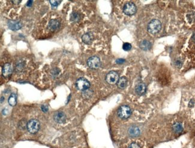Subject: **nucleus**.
Returning <instances> with one entry per match:
<instances>
[{
    "instance_id": "1",
    "label": "nucleus",
    "mask_w": 195,
    "mask_h": 148,
    "mask_svg": "<svg viewBox=\"0 0 195 148\" xmlns=\"http://www.w3.org/2000/svg\"><path fill=\"white\" fill-rule=\"evenodd\" d=\"M162 29V24L160 21L153 19L151 21L148 25V31L152 34H156Z\"/></svg>"
},
{
    "instance_id": "2",
    "label": "nucleus",
    "mask_w": 195,
    "mask_h": 148,
    "mask_svg": "<svg viewBox=\"0 0 195 148\" xmlns=\"http://www.w3.org/2000/svg\"><path fill=\"white\" fill-rule=\"evenodd\" d=\"M131 115V109L126 105L121 106L118 110V115L122 119H126Z\"/></svg>"
},
{
    "instance_id": "3",
    "label": "nucleus",
    "mask_w": 195,
    "mask_h": 148,
    "mask_svg": "<svg viewBox=\"0 0 195 148\" xmlns=\"http://www.w3.org/2000/svg\"><path fill=\"white\" fill-rule=\"evenodd\" d=\"M28 131L31 134H35L38 132L40 128V123L37 119H31L27 123Z\"/></svg>"
},
{
    "instance_id": "4",
    "label": "nucleus",
    "mask_w": 195,
    "mask_h": 148,
    "mask_svg": "<svg viewBox=\"0 0 195 148\" xmlns=\"http://www.w3.org/2000/svg\"><path fill=\"white\" fill-rule=\"evenodd\" d=\"M76 86L79 90L84 91L88 89L90 86V83L85 78H79L76 82Z\"/></svg>"
},
{
    "instance_id": "5",
    "label": "nucleus",
    "mask_w": 195,
    "mask_h": 148,
    "mask_svg": "<svg viewBox=\"0 0 195 148\" xmlns=\"http://www.w3.org/2000/svg\"><path fill=\"white\" fill-rule=\"evenodd\" d=\"M119 75L116 72L112 71L106 76V81L110 85H115L118 83L119 80Z\"/></svg>"
},
{
    "instance_id": "6",
    "label": "nucleus",
    "mask_w": 195,
    "mask_h": 148,
    "mask_svg": "<svg viewBox=\"0 0 195 148\" xmlns=\"http://www.w3.org/2000/svg\"><path fill=\"white\" fill-rule=\"evenodd\" d=\"M123 12L128 16L133 15L136 12V7L133 3H127L123 7Z\"/></svg>"
},
{
    "instance_id": "7",
    "label": "nucleus",
    "mask_w": 195,
    "mask_h": 148,
    "mask_svg": "<svg viewBox=\"0 0 195 148\" xmlns=\"http://www.w3.org/2000/svg\"><path fill=\"white\" fill-rule=\"evenodd\" d=\"M88 66L92 69H97L101 65L100 59L97 56H92L87 61Z\"/></svg>"
},
{
    "instance_id": "8",
    "label": "nucleus",
    "mask_w": 195,
    "mask_h": 148,
    "mask_svg": "<svg viewBox=\"0 0 195 148\" xmlns=\"http://www.w3.org/2000/svg\"><path fill=\"white\" fill-rule=\"evenodd\" d=\"M54 119L57 123L63 124L66 122V116L64 112L58 111L55 113V114L54 115Z\"/></svg>"
},
{
    "instance_id": "9",
    "label": "nucleus",
    "mask_w": 195,
    "mask_h": 148,
    "mask_svg": "<svg viewBox=\"0 0 195 148\" xmlns=\"http://www.w3.org/2000/svg\"><path fill=\"white\" fill-rule=\"evenodd\" d=\"M12 73V65L9 63H6L3 67L2 74L3 76L6 77H9Z\"/></svg>"
},
{
    "instance_id": "10",
    "label": "nucleus",
    "mask_w": 195,
    "mask_h": 148,
    "mask_svg": "<svg viewBox=\"0 0 195 148\" xmlns=\"http://www.w3.org/2000/svg\"><path fill=\"white\" fill-rule=\"evenodd\" d=\"M8 26L12 30H18L22 28V25L19 21H9L8 22Z\"/></svg>"
},
{
    "instance_id": "11",
    "label": "nucleus",
    "mask_w": 195,
    "mask_h": 148,
    "mask_svg": "<svg viewBox=\"0 0 195 148\" xmlns=\"http://www.w3.org/2000/svg\"><path fill=\"white\" fill-rule=\"evenodd\" d=\"M147 91V87L144 83H140L136 85L135 88V91L137 94L139 95H142L145 94Z\"/></svg>"
},
{
    "instance_id": "12",
    "label": "nucleus",
    "mask_w": 195,
    "mask_h": 148,
    "mask_svg": "<svg viewBox=\"0 0 195 148\" xmlns=\"http://www.w3.org/2000/svg\"><path fill=\"white\" fill-rule=\"evenodd\" d=\"M59 22L57 19H52L48 24V28L50 31H55L59 27Z\"/></svg>"
},
{
    "instance_id": "13",
    "label": "nucleus",
    "mask_w": 195,
    "mask_h": 148,
    "mask_svg": "<svg viewBox=\"0 0 195 148\" xmlns=\"http://www.w3.org/2000/svg\"><path fill=\"white\" fill-rule=\"evenodd\" d=\"M94 37L91 32H87L84 34L82 37V41L85 44H90L93 40Z\"/></svg>"
},
{
    "instance_id": "14",
    "label": "nucleus",
    "mask_w": 195,
    "mask_h": 148,
    "mask_svg": "<svg viewBox=\"0 0 195 148\" xmlns=\"http://www.w3.org/2000/svg\"><path fill=\"white\" fill-rule=\"evenodd\" d=\"M129 133L131 137H137L140 134V130L137 127L132 126L129 130Z\"/></svg>"
},
{
    "instance_id": "15",
    "label": "nucleus",
    "mask_w": 195,
    "mask_h": 148,
    "mask_svg": "<svg viewBox=\"0 0 195 148\" xmlns=\"http://www.w3.org/2000/svg\"><path fill=\"white\" fill-rule=\"evenodd\" d=\"M127 85V79L125 77H120L117 83V86L120 89L125 88Z\"/></svg>"
},
{
    "instance_id": "16",
    "label": "nucleus",
    "mask_w": 195,
    "mask_h": 148,
    "mask_svg": "<svg viewBox=\"0 0 195 148\" xmlns=\"http://www.w3.org/2000/svg\"><path fill=\"white\" fill-rule=\"evenodd\" d=\"M140 48L144 50H148L151 47V43L147 40H144L142 41L139 45Z\"/></svg>"
},
{
    "instance_id": "17",
    "label": "nucleus",
    "mask_w": 195,
    "mask_h": 148,
    "mask_svg": "<svg viewBox=\"0 0 195 148\" xmlns=\"http://www.w3.org/2000/svg\"><path fill=\"white\" fill-rule=\"evenodd\" d=\"M172 128H173L174 131L175 133H177V134L181 133L183 131V129L182 125L180 123H175V124H174Z\"/></svg>"
},
{
    "instance_id": "18",
    "label": "nucleus",
    "mask_w": 195,
    "mask_h": 148,
    "mask_svg": "<svg viewBox=\"0 0 195 148\" xmlns=\"http://www.w3.org/2000/svg\"><path fill=\"white\" fill-rule=\"evenodd\" d=\"M8 104H10L11 106H15L17 103V97L15 94H12L8 98Z\"/></svg>"
},
{
    "instance_id": "19",
    "label": "nucleus",
    "mask_w": 195,
    "mask_h": 148,
    "mask_svg": "<svg viewBox=\"0 0 195 148\" xmlns=\"http://www.w3.org/2000/svg\"><path fill=\"white\" fill-rule=\"evenodd\" d=\"M70 20L73 22H77L80 20V15L77 13H73L70 16Z\"/></svg>"
},
{
    "instance_id": "20",
    "label": "nucleus",
    "mask_w": 195,
    "mask_h": 148,
    "mask_svg": "<svg viewBox=\"0 0 195 148\" xmlns=\"http://www.w3.org/2000/svg\"><path fill=\"white\" fill-rule=\"evenodd\" d=\"M92 91L91 90H89V89H86L85 91H83V93H82V97L85 98H90L91 95H92Z\"/></svg>"
},
{
    "instance_id": "21",
    "label": "nucleus",
    "mask_w": 195,
    "mask_h": 148,
    "mask_svg": "<svg viewBox=\"0 0 195 148\" xmlns=\"http://www.w3.org/2000/svg\"><path fill=\"white\" fill-rule=\"evenodd\" d=\"M122 49L125 51H129L131 49V45L129 43H124L122 45Z\"/></svg>"
},
{
    "instance_id": "22",
    "label": "nucleus",
    "mask_w": 195,
    "mask_h": 148,
    "mask_svg": "<svg viewBox=\"0 0 195 148\" xmlns=\"http://www.w3.org/2000/svg\"><path fill=\"white\" fill-rule=\"evenodd\" d=\"M49 3H50L52 6L57 7L61 3V1H49Z\"/></svg>"
},
{
    "instance_id": "23",
    "label": "nucleus",
    "mask_w": 195,
    "mask_h": 148,
    "mask_svg": "<svg viewBox=\"0 0 195 148\" xmlns=\"http://www.w3.org/2000/svg\"><path fill=\"white\" fill-rule=\"evenodd\" d=\"M128 148H140V147L136 143H132L129 145Z\"/></svg>"
},
{
    "instance_id": "24",
    "label": "nucleus",
    "mask_w": 195,
    "mask_h": 148,
    "mask_svg": "<svg viewBox=\"0 0 195 148\" xmlns=\"http://www.w3.org/2000/svg\"><path fill=\"white\" fill-rule=\"evenodd\" d=\"M41 109L42 111H43L44 112H46L48 110V107L46 105H42L41 107Z\"/></svg>"
},
{
    "instance_id": "25",
    "label": "nucleus",
    "mask_w": 195,
    "mask_h": 148,
    "mask_svg": "<svg viewBox=\"0 0 195 148\" xmlns=\"http://www.w3.org/2000/svg\"><path fill=\"white\" fill-rule=\"evenodd\" d=\"M125 62V60L124 59H118L117 61H116V63L117 64H122Z\"/></svg>"
},
{
    "instance_id": "26",
    "label": "nucleus",
    "mask_w": 195,
    "mask_h": 148,
    "mask_svg": "<svg viewBox=\"0 0 195 148\" xmlns=\"http://www.w3.org/2000/svg\"><path fill=\"white\" fill-rule=\"evenodd\" d=\"M194 101L193 100H190V101L189 102V107H193L194 106Z\"/></svg>"
},
{
    "instance_id": "27",
    "label": "nucleus",
    "mask_w": 195,
    "mask_h": 148,
    "mask_svg": "<svg viewBox=\"0 0 195 148\" xmlns=\"http://www.w3.org/2000/svg\"><path fill=\"white\" fill-rule=\"evenodd\" d=\"M32 1H28L27 4H26V6H28V7H30L32 6Z\"/></svg>"
},
{
    "instance_id": "28",
    "label": "nucleus",
    "mask_w": 195,
    "mask_h": 148,
    "mask_svg": "<svg viewBox=\"0 0 195 148\" xmlns=\"http://www.w3.org/2000/svg\"><path fill=\"white\" fill-rule=\"evenodd\" d=\"M21 2V1H12V3H14L15 4H18Z\"/></svg>"
},
{
    "instance_id": "29",
    "label": "nucleus",
    "mask_w": 195,
    "mask_h": 148,
    "mask_svg": "<svg viewBox=\"0 0 195 148\" xmlns=\"http://www.w3.org/2000/svg\"><path fill=\"white\" fill-rule=\"evenodd\" d=\"M192 39L193 40L194 42H195V33H194V34L193 35V37H192Z\"/></svg>"
},
{
    "instance_id": "30",
    "label": "nucleus",
    "mask_w": 195,
    "mask_h": 148,
    "mask_svg": "<svg viewBox=\"0 0 195 148\" xmlns=\"http://www.w3.org/2000/svg\"><path fill=\"white\" fill-rule=\"evenodd\" d=\"M4 98L3 97H1V103H3V101H4Z\"/></svg>"
}]
</instances>
